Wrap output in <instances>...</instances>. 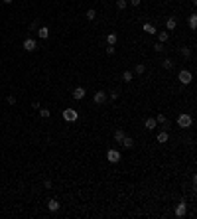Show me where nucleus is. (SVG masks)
I'll return each instance as SVG.
<instances>
[{
    "instance_id": "25",
    "label": "nucleus",
    "mask_w": 197,
    "mask_h": 219,
    "mask_svg": "<svg viewBox=\"0 0 197 219\" xmlns=\"http://www.w3.org/2000/svg\"><path fill=\"white\" fill-rule=\"evenodd\" d=\"M95 18H97V12H95L93 8L87 10V20H95Z\"/></svg>"
},
{
    "instance_id": "15",
    "label": "nucleus",
    "mask_w": 197,
    "mask_h": 219,
    "mask_svg": "<svg viewBox=\"0 0 197 219\" xmlns=\"http://www.w3.org/2000/svg\"><path fill=\"white\" fill-rule=\"evenodd\" d=\"M116 40H118L116 34H108V36H107V43H108V46H114V43H116Z\"/></svg>"
},
{
    "instance_id": "16",
    "label": "nucleus",
    "mask_w": 197,
    "mask_h": 219,
    "mask_svg": "<svg viewBox=\"0 0 197 219\" xmlns=\"http://www.w3.org/2000/svg\"><path fill=\"white\" fill-rule=\"evenodd\" d=\"M189 28H191V30L197 28V14H191V16H189Z\"/></svg>"
},
{
    "instance_id": "21",
    "label": "nucleus",
    "mask_w": 197,
    "mask_h": 219,
    "mask_svg": "<svg viewBox=\"0 0 197 219\" xmlns=\"http://www.w3.org/2000/svg\"><path fill=\"white\" fill-rule=\"evenodd\" d=\"M162 67H164V69H172V67H174V61H172V59H164V61H162Z\"/></svg>"
},
{
    "instance_id": "23",
    "label": "nucleus",
    "mask_w": 197,
    "mask_h": 219,
    "mask_svg": "<svg viewBox=\"0 0 197 219\" xmlns=\"http://www.w3.org/2000/svg\"><path fill=\"white\" fill-rule=\"evenodd\" d=\"M126 6H128L126 0H116V8H118V10H124Z\"/></svg>"
},
{
    "instance_id": "8",
    "label": "nucleus",
    "mask_w": 197,
    "mask_h": 219,
    "mask_svg": "<svg viewBox=\"0 0 197 219\" xmlns=\"http://www.w3.org/2000/svg\"><path fill=\"white\" fill-rule=\"evenodd\" d=\"M47 209L53 211V213L59 211V201H57V200H49V201H47Z\"/></svg>"
},
{
    "instance_id": "18",
    "label": "nucleus",
    "mask_w": 197,
    "mask_h": 219,
    "mask_svg": "<svg viewBox=\"0 0 197 219\" xmlns=\"http://www.w3.org/2000/svg\"><path fill=\"white\" fill-rule=\"evenodd\" d=\"M126 136V134H124V130H116V132H114V140H116V142H122V138Z\"/></svg>"
},
{
    "instance_id": "11",
    "label": "nucleus",
    "mask_w": 197,
    "mask_h": 219,
    "mask_svg": "<svg viewBox=\"0 0 197 219\" xmlns=\"http://www.w3.org/2000/svg\"><path fill=\"white\" fill-rule=\"evenodd\" d=\"M168 140H169V134L166 132V130H162V132H158V142H160V144L168 142Z\"/></svg>"
},
{
    "instance_id": "30",
    "label": "nucleus",
    "mask_w": 197,
    "mask_h": 219,
    "mask_svg": "<svg viewBox=\"0 0 197 219\" xmlns=\"http://www.w3.org/2000/svg\"><path fill=\"white\" fill-rule=\"evenodd\" d=\"M140 2H142V0H130V4L134 6V8H138V6H140Z\"/></svg>"
},
{
    "instance_id": "29",
    "label": "nucleus",
    "mask_w": 197,
    "mask_h": 219,
    "mask_svg": "<svg viewBox=\"0 0 197 219\" xmlns=\"http://www.w3.org/2000/svg\"><path fill=\"white\" fill-rule=\"evenodd\" d=\"M118 95H120L118 91H113V93H110V99H113V101H116V99H118Z\"/></svg>"
},
{
    "instance_id": "6",
    "label": "nucleus",
    "mask_w": 197,
    "mask_h": 219,
    "mask_svg": "<svg viewBox=\"0 0 197 219\" xmlns=\"http://www.w3.org/2000/svg\"><path fill=\"white\" fill-rule=\"evenodd\" d=\"M36 48H38V46H36V42H34L32 38H26V40H24V49H26V52H34Z\"/></svg>"
},
{
    "instance_id": "10",
    "label": "nucleus",
    "mask_w": 197,
    "mask_h": 219,
    "mask_svg": "<svg viewBox=\"0 0 197 219\" xmlns=\"http://www.w3.org/2000/svg\"><path fill=\"white\" fill-rule=\"evenodd\" d=\"M73 97H75V101H81L85 97V89L83 87H75V91H73Z\"/></svg>"
},
{
    "instance_id": "26",
    "label": "nucleus",
    "mask_w": 197,
    "mask_h": 219,
    "mask_svg": "<svg viewBox=\"0 0 197 219\" xmlns=\"http://www.w3.org/2000/svg\"><path fill=\"white\" fill-rule=\"evenodd\" d=\"M134 71H136L138 75H140V73H144V71H146V67L142 65V63H136V67H134Z\"/></svg>"
},
{
    "instance_id": "19",
    "label": "nucleus",
    "mask_w": 197,
    "mask_h": 219,
    "mask_svg": "<svg viewBox=\"0 0 197 219\" xmlns=\"http://www.w3.org/2000/svg\"><path fill=\"white\" fill-rule=\"evenodd\" d=\"M158 38H160V42L164 43V42H168V40H169V34H168V32H160Z\"/></svg>"
},
{
    "instance_id": "22",
    "label": "nucleus",
    "mask_w": 197,
    "mask_h": 219,
    "mask_svg": "<svg viewBox=\"0 0 197 219\" xmlns=\"http://www.w3.org/2000/svg\"><path fill=\"white\" fill-rule=\"evenodd\" d=\"M49 109H46V107H42V109H40V117H42V119H47V117H49Z\"/></svg>"
},
{
    "instance_id": "1",
    "label": "nucleus",
    "mask_w": 197,
    "mask_h": 219,
    "mask_svg": "<svg viewBox=\"0 0 197 219\" xmlns=\"http://www.w3.org/2000/svg\"><path fill=\"white\" fill-rule=\"evenodd\" d=\"M191 117H189L187 113H181L178 117V126H181V129H189V126H191Z\"/></svg>"
},
{
    "instance_id": "14",
    "label": "nucleus",
    "mask_w": 197,
    "mask_h": 219,
    "mask_svg": "<svg viewBox=\"0 0 197 219\" xmlns=\"http://www.w3.org/2000/svg\"><path fill=\"white\" fill-rule=\"evenodd\" d=\"M175 26H178V22H175V18H169L168 22H166V28H168V32H172V30H175Z\"/></svg>"
},
{
    "instance_id": "2",
    "label": "nucleus",
    "mask_w": 197,
    "mask_h": 219,
    "mask_svg": "<svg viewBox=\"0 0 197 219\" xmlns=\"http://www.w3.org/2000/svg\"><path fill=\"white\" fill-rule=\"evenodd\" d=\"M63 119H65L67 123H75V120L79 119V113H77L75 109H65L63 111Z\"/></svg>"
},
{
    "instance_id": "17",
    "label": "nucleus",
    "mask_w": 197,
    "mask_h": 219,
    "mask_svg": "<svg viewBox=\"0 0 197 219\" xmlns=\"http://www.w3.org/2000/svg\"><path fill=\"white\" fill-rule=\"evenodd\" d=\"M142 30H144L146 34H156V28L152 24H144V26H142Z\"/></svg>"
},
{
    "instance_id": "4",
    "label": "nucleus",
    "mask_w": 197,
    "mask_h": 219,
    "mask_svg": "<svg viewBox=\"0 0 197 219\" xmlns=\"http://www.w3.org/2000/svg\"><path fill=\"white\" fill-rule=\"evenodd\" d=\"M120 158H122V154L118 152V150H114V148H110V150L107 152V160H108L110 164H116V162H120Z\"/></svg>"
},
{
    "instance_id": "13",
    "label": "nucleus",
    "mask_w": 197,
    "mask_h": 219,
    "mask_svg": "<svg viewBox=\"0 0 197 219\" xmlns=\"http://www.w3.org/2000/svg\"><path fill=\"white\" fill-rule=\"evenodd\" d=\"M38 36H40L42 40H47V36H49V30H47L46 26H42V28L38 30Z\"/></svg>"
},
{
    "instance_id": "27",
    "label": "nucleus",
    "mask_w": 197,
    "mask_h": 219,
    "mask_svg": "<svg viewBox=\"0 0 197 219\" xmlns=\"http://www.w3.org/2000/svg\"><path fill=\"white\" fill-rule=\"evenodd\" d=\"M154 48H156V52H164V43H162V42H160V43H156V46H154Z\"/></svg>"
},
{
    "instance_id": "34",
    "label": "nucleus",
    "mask_w": 197,
    "mask_h": 219,
    "mask_svg": "<svg viewBox=\"0 0 197 219\" xmlns=\"http://www.w3.org/2000/svg\"><path fill=\"white\" fill-rule=\"evenodd\" d=\"M4 2H6V4H10V2H12V0H4Z\"/></svg>"
},
{
    "instance_id": "24",
    "label": "nucleus",
    "mask_w": 197,
    "mask_h": 219,
    "mask_svg": "<svg viewBox=\"0 0 197 219\" xmlns=\"http://www.w3.org/2000/svg\"><path fill=\"white\" fill-rule=\"evenodd\" d=\"M156 123H160V124H168V119H166V114H158Z\"/></svg>"
},
{
    "instance_id": "5",
    "label": "nucleus",
    "mask_w": 197,
    "mask_h": 219,
    "mask_svg": "<svg viewBox=\"0 0 197 219\" xmlns=\"http://www.w3.org/2000/svg\"><path fill=\"white\" fill-rule=\"evenodd\" d=\"M185 213H187V205H185V201H179L178 207H175V215H178V217H183Z\"/></svg>"
},
{
    "instance_id": "3",
    "label": "nucleus",
    "mask_w": 197,
    "mask_h": 219,
    "mask_svg": "<svg viewBox=\"0 0 197 219\" xmlns=\"http://www.w3.org/2000/svg\"><path fill=\"white\" fill-rule=\"evenodd\" d=\"M178 79H179V83H183V85H189L191 79H193V75H191V71H187V69H181L179 75H178Z\"/></svg>"
},
{
    "instance_id": "12",
    "label": "nucleus",
    "mask_w": 197,
    "mask_h": 219,
    "mask_svg": "<svg viewBox=\"0 0 197 219\" xmlns=\"http://www.w3.org/2000/svg\"><path fill=\"white\" fill-rule=\"evenodd\" d=\"M122 146H124V148H132V146H134V140H132V138L130 136H124V138H122Z\"/></svg>"
},
{
    "instance_id": "32",
    "label": "nucleus",
    "mask_w": 197,
    "mask_h": 219,
    "mask_svg": "<svg viewBox=\"0 0 197 219\" xmlns=\"http://www.w3.org/2000/svg\"><path fill=\"white\" fill-rule=\"evenodd\" d=\"M107 53H108V55H113V53H114V46H108V48H107Z\"/></svg>"
},
{
    "instance_id": "9",
    "label": "nucleus",
    "mask_w": 197,
    "mask_h": 219,
    "mask_svg": "<svg viewBox=\"0 0 197 219\" xmlns=\"http://www.w3.org/2000/svg\"><path fill=\"white\" fill-rule=\"evenodd\" d=\"M144 126H146V130H154L156 126H158V123H156V119H146V123H144Z\"/></svg>"
},
{
    "instance_id": "33",
    "label": "nucleus",
    "mask_w": 197,
    "mask_h": 219,
    "mask_svg": "<svg viewBox=\"0 0 197 219\" xmlns=\"http://www.w3.org/2000/svg\"><path fill=\"white\" fill-rule=\"evenodd\" d=\"M181 55H183V57H189V49L183 48V49H181Z\"/></svg>"
},
{
    "instance_id": "28",
    "label": "nucleus",
    "mask_w": 197,
    "mask_h": 219,
    "mask_svg": "<svg viewBox=\"0 0 197 219\" xmlns=\"http://www.w3.org/2000/svg\"><path fill=\"white\" fill-rule=\"evenodd\" d=\"M51 186H53V184H51L49 180H46V182H43V188H46V190H51Z\"/></svg>"
},
{
    "instance_id": "31",
    "label": "nucleus",
    "mask_w": 197,
    "mask_h": 219,
    "mask_svg": "<svg viewBox=\"0 0 197 219\" xmlns=\"http://www.w3.org/2000/svg\"><path fill=\"white\" fill-rule=\"evenodd\" d=\"M6 101H8V105H14V103H16V97H12V95H10Z\"/></svg>"
},
{
    "instance_id": "20",
    "label": "nucleus",
    "mask_w": 197,
    "mask_h": 219,
    "mask_svg": "<svg viewBox=\"0 0 197 219\" xmlns=\"http://www.w3.org/2000/svg\"><path fill=\"white\" fill-rule=\"evenodd\" d=\"M122 81H124V83H130L132 81V73L130 71H124V73H122Z\"/></svg>"
},
{
    "instance_id": "7",
    "label": "nucleus",
    "mask_w": 197,
    "mask_h": 219,
    "mask_svg": "<svg viewBox=\"0 0 197 219\" xmlns=\"http://www.w3.org/2000/svg\"><path fill=\"white\" fill-rule=\"evenodd\" d=\"M104 101H107V93H104V91H97V93H95V103H97V105H103Z\"/></svg>"
}]
</instances>
